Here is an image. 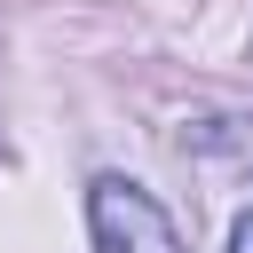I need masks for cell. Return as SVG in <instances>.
<instances>
[{
  "instance_id": "obj_1",
  "label": "cell",
  "mask_w": 253,
  "mask_h": 253,
  "mask_svg": "<svg viewBox=\"0 0 253 253\" xmlns=\"http://www.w3.org/2000/svg\"><path fill=\"white\" fill-rule=\"evenodd\" d=\"M87 229H95V253H182L166 206L126 174H95L87 182Z\"/></svg>"
},
{
  "instance_id": "obj_2",
  "label": "cell",
  "mask_w": 253,
  "mask_h": 253,
  "mask_svg": "<svg viewBox=\"0 0 253 253\" xmlns=\"http://www.w3.org/2000/svg\"><path fill=\"white\" fill-rule=\"evenodd\" d=\"M229 253H253V213H237V229H229Z\"/></svg>"
}]
</instances>
